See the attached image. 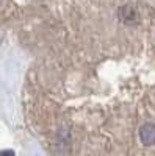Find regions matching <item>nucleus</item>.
Returning a JSON list of instances; mask_svg holds the SVG:
<instances>
[{"label":"nucleus","instance_id":"nucleus-2","mask_svg":"<svg viewBox=\"0 0 155 156\" xmlns=\"http://www.w3.org/2000/svg\"><path fill=\"white\" fill-rule=\"evenodd\" d=\"M0 156H14V153H13L11 150H5V151L0 153Z\"/></svg>","mask_w":155,"mask_h":156},{"label":"nucleus","instance_id":"nucleus-1","mask_svg":"<svg viewBox=\"0 0 155 156\" xmlns=\"http://www.w3.org/2000/svg\"><path fill=\"white\" fill-rule=\"evenodd\" d=\"M24 105L52 156H155V0H110L31 61Z\"/></svg>","mask_w":155,"mask_h":156}]
</instances>
